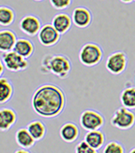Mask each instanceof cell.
Returning <instances> with one entry per match:
<instances>
[{
	"label": "cell",
	"instance_id": "obj_1",
	"mask_svg": "<svg viewBox=\"0 0 135 153\" xmlns=\"http://www.w3.org/2000/svg\"><path fill=\"white\" fill-rule=\"evenodd\" d=\"M32 107L40 117L51 118L60 115L66 105V95L58 86L45 83L35 89L31 99Z\"/></svg>",
	"mask_w": 135,
	"mask_h": 153
},
{
	"label": "cell",
	"instance_id": "obj_2",
	"mask_svg": "<svg viewBox=\"0 0 135 153\" xmlns=\"http://www.w3.org/2000/svg\"><path fill=\"white\" fill-rule=\"evenodd\" d=\"M45 71L52 74L59 79H66L72 71V62L63 54H46L41 62Z\"/></svg>",
	"mask_w": 135,
	"mask_h": 153
},
{
	"label": "cell",
	"instance_id": "obj_3",
	"mask_svg": "<svg viewBox=\"0 0 135 153\" xmlns=\"http://www.w3.org/2000/svg\"><path fill=\"white\" fill-rule=\"evenodd\" d=\"M104 57L102 47L97 43L88 42L85 44L80 51L79 60L86 67H94L100 63Z\"/></svg>",
	"mask_w": 135,
	"mask_h": 153
},
{
	"label": "cell",
	"instance_id": "obj_4",
	"mask_svg": "<svg viewBox=\"0 0 135 153\" xmlns=\"http://www.w3.org/2000/svg\"><path fill=\"white\" fill-rule=\"evenodd\" d=\"M128 62V59L127 54L124 51H118L109 55L105 62V67L111 74L118 75L127 69Z\"/></svg>",
	"mask_w": 135,
	"mask_h": 153
},
{
	"label": "cell",
	"instance_id": "obj_5",
	"mask_svg": "<svg viewBox=\"0 0 135 153\" xmlns=\"http://www.w3.org/2000/svg\"><path fill=\"white\" fill-rule=\"evenodd\" d=\"M1 61L5 66V68L11 72H21L26 70L29 66L27 59L19 55L15 51L3 53Z\"/></svg>",
	"mask_w": 135,
	"mask_h": 153
},
{
	"label": "cell",
	"instance_id": "obj_6",
	"mask_svg": "<svg viewBox=\"0 0 135 153\" xmlns=\"http://www.w3.org/2000/svg\"><path fill=\"white\" fill-rule=\"evenodd\" d=\"M134 123V113L124 106L118 108L111 119V124L121 129L130 128Z\"/></svg>",
	"mask_w": 135,
	"mask_h": 153
},
{
	"label": "cell",
	"instance_id": "obj_7",
	"mask_svg": "<svg viewBox=\"0 0 135 153\" xmlns=\"http://www.w3.org/2000/svg\"><path fill=\"white\" fill-rule=\"evenodd\" d=\"M80 124L88 131L98 130L104 124V117L94 110H86L80 116Z\"/></svg>",
	"mask_w": 135,
	"mask_h": 153
},
{
	"label": "cell",
	"instance_id": "obj_8",
	"mask_svg": "<svg viewBox=\"0 0 135 153\" xmlns=\"http://www.w3.org/2000/svg\"><path fill=\"white\" fill-rule=\"evenodd\" d=\"M42 27L43 26L40 19L32 14L26 15L22 18L19 23V27L21 31L29 37L38 35Z\"/></svg>",
	"mask_w": 135,
	"mask_h": 153
},
{
	"label": "cell",
	"instance_id": "obj_9",
	"mask_svg": "<svg viewBox=\"0 0 135 153\" xmlns=\"http://www.w3.org/2000/svg\"><path fill=\"white\" fill-rule=\"evenodd\" d=\"M61 39V33H58V31L50 23L45 24L41 27L38 34V39L39 43L45 47L53 46L59 42Z\"/></svg>",
	"mask_w": 135,
	"mask_h": 153
},
{
	"label": "cell",
	"instance_id": "obj_10",
	"mask_svg": "<svg viewBox=\"0 0 135 153\" xmlns=\"http://www.w3.org/2000/svg\"><path fill=\"white\" fill-rule=\"evenodd\" d=\"M72 20L74 26L79 28H86L92 22V11L85 6H78L74 8L72 12Z\"/></svg>",
	"mask_w": 135,
	"mask_h": 153
},
{
	"label": "cell",
	"instance_id": "obj_11",
	"mask_svg": "<svg viewBox=\"0 0 135 153\" xmlns=\"http://www.w3.org/2000/svg\"><path fill=\"white\" fill-rule=\"evenodd\" d=\"M51 24L59 33L64 34L70 30L73 23L72 16L67 13H58L52 18Z\"/></svg>",
	"mask_w": 135,
	"mask_h": 153
},
{
	"label": "cell",
	"instance_id": "obj_12",
	"mask_svg": "<svg viewBox=\"0 0 135 153\" xmlns=\"http://www.w3.org/2000/svg\"><path fill=\"white\" fill-rule=\"evenodd\" d=\"M17 36L10 29H2L0 31V51L4 53L14 50L17 41Z\"/></svg>",
	"mask_w": 135,
	"mask_h": 153
},
{
	"label": "cell",
	"instance_id": "obj_13",
	"mask_svg": "<svg viewBox=\"0 0 135 153\" xmlns=\"http://www.w3.org/2000/svg\"><path fill=\"white\" fill-rule=\"evenodd\" d=\"M13 51H15L22 57L28 59L34 53L35 47L33 41L30 39L27 38H19Z\"/></svg>",
	"mask_w": 135,
	"mask_h": 153
},
{
	"label": "cell",
	"instance_id": "obj_14",
	"mask_svg": "<svg viewBox=\"0 0 135 153\" xmlns=\"http://www.w3.org/2000/svg\"><path fill=\"white\" fill-rule=\"evenodd\" d=\"M17 120L16 111L10 108H2L0 110V128L6 131L10 128Z\"/></svg>",
	"mask_w": 135,
	"mask_h": 153
},
{
	"label": "cell",
	"instance_id": "obj_15",
	"mask_svg": "<svg viewBox=\"0 0 135 153\" xmlns=\"http://www.w3.org/2000/svg\"><path fill=\"white\" fill-rule=\"evenodd\" d=\"M14 95V86L8 78L1 76L0 78V102L5 104L12 98Z\"/></svg>",
	"mask_w": 135,
	"mask_h": 153
},
{
	"label": "cell",
	"instance_id": "obj_16",
	"mask_svg": "<svg viewBox=\"0 0 135 153\" xmlns=\"http://www.w3.org/2000/svg\"><path fill=\"white\" fill-rule=\"evenodd\" d=\"M120 101L122 106L129 110L135 109V86H127L120 95Z\"/></svg>",
	"mask_w": 135,
	"mask_h": 153
},
{
	"label": "cell",
	"instance_id": "obj_17",
	"mask_svg": "<svg viewBox=\"0 0 135 153\" xmlns=\"http://www.w3.org/2000/svg\"><path fill=\"white\" fill-rule=\"evenodd\" d=\"M60 135L66 142H73L79 136V128L74 123H65L60 129Z\"/></svg>",
	"mask_w": 135,
	"mask_h": 153
},
{
	"label": "cell",
	"instance_id": "obj_18",
	"mask_svg": "<svg viewBox=\"0 0 135 153\" xmlns=\"http://www.w3.org/2000/svg\"><path fill=\"white\" fill-rule=\"evenodd\" d=\"M105 138L104 134L98 130L89 131L85 137V141L95 150H98L103 146L105 143Z\"/></svg>",
	"mask_w": 135,
	"mask_h": 153
},
{
	"label": "cell",
	"instance_id": "obj_19",
	"mask_svg": "<svg viewBox=\"0 0 135 153\" xmlns=\"http://www.w3.org/2000/svg\"><path fill=\"white\" fill-rule=\"evenodd\" d=\"M16 20V12L11 7L2 5L0 7V25L1 27H9Z\"/></svg>",
	"mask_w": 135,
	"mask_h": 153
},
{
	"label": "cell",
	"instance_id": "obj_20",
	"mask_svg": "<svg viewBox=\"0 0 135 153\" xmlns=\"http://www.w3.org/2000/svg\"><path fill=\"white\" fill-rule=\"evenodd\" d=\"M16 140L20 146L23 148H29L34 144L35 140L31 135L27 129L21 128L16 134Z\"/></svg>",
	"mask_w": 135,
	"mask_h": 153
},
{
	"label": "cell",
	"instance_id": "obj_21",
	"mask_svg": "<svg viewBox=\"0 0 135 153\" xmlns=\"http://www.w3.org/2000/svg\"><path fill=\"white\" fill-rule=\"evenodd\" d=\"M27 129L29 131L31 135L35 140H39L43 139L45 134V127L40 121H33L27 125Z\"/></svg>",
	"mask_w": 135,
	"mask_h": 153
},
{
	"label": "cell",
	"instance_id": "obj_22",
	"mask_svg": "<svg viewBox=\"0 0 135 153\" xmlns=\"http://www.w3.org/2000/svg\"><path fill=\"white\" fill-rule=\"evenodd\" d=\"M50 4L55 10H63L72 5L73 0H50Z\"/></svg>",
	"mask_w": 135,
	"mask_h": 153
},
{
	"label": "cell",
	"instance_id": "obj_23",
	"mask_svg": "<svg viewBox=\"0 0 135 153\" xmlns=\"http://www.w3.org/2000/svg\"><path fill=\"white\" fill-rule=\"evenodd\" d=\"M104 153H124L123 147L116 142H110L106 145Z\"/></svg>",
	"mask_w": 135,
	"mask_h": 153
},
{
	"label": "cell",
	"instance_id": "obj_24",
	"mask_svg": "<svg viewBox=\"0 0 135 153\" xmlns=\"http://www.w3.org/2000/svg\"><path fill=\"white\" fill-rule=\"evenodd\" d=\"M76 153H98L97 151L90 146L86 141H81L76 146Z\"/></svg>",
	"mask_w": 135,
	"mask_h": 153
},
{
	"label": "cell",
	"instance_id": "obj_25",
	"mask_svg": "<svg viewBox=\"0 0 135 153\" xmlns=\"http://www.w3.org/2000/svg\"><path fill=\"white\" fill-rule=\"evenodd\" d=\"M122 3H123V4H131L132 2H134V0H120Z\"/></svg>",
	"mask_w": 135,
	"mask_h": 153
},
{
	"label": "cell",
	"instance_id": "obj_26",
	"mask_svg": "<svg viewBox=\"0 0 135 153\" xmlns=\"http://www.w3.org/2000/svg\"><path fill=\"white\" fill-rule=\"evenodd\" d=\"M15 153H30V152H28L27 151H25V150H18V151H16Z\"/></svg>",
	"mask_w": 135,
	"mask_h": 153
},
{
	"label": "cell",
	"instance_id": "obj_27",
	"mask_svg": "<svg viewBox=\"0 0 135 153\" xmlns=\"http://www.w3.org/2000/svg\"><path fill=\"white\" fill-rule=\"evenodd\" d=\"M130 153H135V148H134V149H133V150H132V151L130 152Z\"/></svg>",
	"mask_w": 135,
	"mask_h": 153
},
{
	"label": "cell",
	"instance_id": "obj_28",
	"mask_svg": "<svg viewBox=\"0 0 135 153\" xmlns=\"http://www.w3.org/2000/svg\"><path fill=\"white\" fill-rule=\"evenodd\" d=\"M33 1H36V2H41V1H44V0H33Z\"/></svg>",
	"mask_w": 135,
	"mask_h": 153
},
{
	"label": "cell",
	"instance_id": "obj_29",
	"mask_svg": "<svg viewBox=\"0 0 135 153\" xmlns=\"http://www.w3.org/2000/svg\"><path fill=\"white\" fill-rule=\"evenodd\" d=\"M134 1H135V0H134Z\"/></svg>",
	"mask_w": 135,
	"mask_h": 153
}]
</instances>
